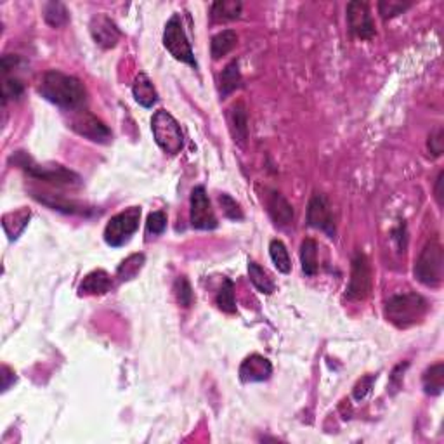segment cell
<instances>
[{
  "label": "cell",
  "instance_id": "cell-1",
  "mask_svg": "<svg viewBox=\"0 0 444 444\" xmlns=\"http://www.w3.org/2000/svg\"><path fill=\"white\" fill-rule=\"evenodd\" d=\"M38 90L49 103L68 111L82 110L87 101L85 85L77 77H71V75L57 70L47 71Z\"/></svg>",
  "mask_w": 444,
  "mask_h": 444
},
{
  "label": "cell",
  "instance_id": "cell-2",
  "mask_svg": "<svg viewBox=\"0 0 444 444\" xmlns=\"http://www.w3.org/2000/svg\"><path fill=\"white\" fill-rule=\"evenodd\" d=\"M10 164L20 167L21 171L27 172L31 178L44 180V182L54 184V186H64V187H78L82 186L80 176L75 174L70 169H64L61 165H41L27 153V151H16L10 157Z\"/></svg>",
  "mask_w": 444,
  "mask_h": 444
},
{
  "label": "cell",
  "instance_id": "cell-3",
  "mask_svg": "<svg viewBox=\"0 0 444 444\" xmlns=\"http://www.w3.org/2000/svg\"><path fill=\"white\" fill-rule=\"evenodd\" d=\"M427 309L429 304L422 295L408 292V294H399L389 299L385 302L384 314L389 323H392L399 330H404V328L420 323Z\"/></svg>",
  "mask_w": 444,
  "mask_h": 444
},
{
  "label": "cell",
  "instance_id": "cell-4",
  "mask_svg": "<svg viewBox=\"0 0 444 444\" xmlns=\"http://www.w3.org/2000/svg\"><path fill=\"white\" fill-rule=\"evenodd\" d=\"M415 278L422 285L431 288H438L443 283L444 274V254L443 247L438 240L429 241L424 250L415 262Z\"/></svg>",
  "mask_w": 444,
  "mask_h": 444
},
{
  "label": "cell",
  "instance_id": "cell-5",
  "mask_svg": "<svg viewBox=\"0 0 444 444\" xmlns=\"http://www.w3.org/2000/svg\"><path fill=\"white\" fill-rule=\"evenodd\" d=\"M151 132L155 143L169 155H178L184 148V136L180 125L169 111L158 110L151 118Z\"/></svg>",
  "mask_w": 444,
  "mask_h": 444
},
{
  "label": "cell",
  "instance_id": "cell-6",
  "mask_svg": "<svg viewBox=\"0 0 444 444\" xmlns=\"http://www.w3.org/2000/svg\"><path fill=\"white\" fill-rule=\"evenodd\" d=\"M139 221L141 207H131L127 210L120 212L115 217H111L110 222L104 227V241L113 248L124 247L125 243L131 241L136 231L139 229Z\"/></svg>",
  "mask_w": 444,
  "mask_h": 444
},
{
  "label": "cell",
  "instance_id": "cell-7",
  "mask_svg": "<svg viewBox=\"0 0 444 444\" xmlns=\"http://www.w3.org/2000/svg\"><path fill=\"white\" fill-rule=\"evenodd\" d=\"M164 45L174 59L180 61V63L189 64L191 68L196 70L198 64L196 59H194V52L186 37V31H184L182 21H180L179 14H174V16L167 21V24H165Z\"/></svg>",
  "mask_w": 444,
  "mask_h": 444
},
{
  "label": "cell",
  "instance_id": "cell-8",
  "mask_svg": "<svg viewBox=\"0 0 444 444\" xmlns=\"http://www.w3.org/2000/svg\"><path fill=\"white\" fill-rule=\"evenodd\" d=\"M70 129L77 132L78 136L99 144H108L111 141V137H113V134L104 125V122L99 120L90 111L84 110V108L73 111V115L70 118Z\"/></svg>",
  "mask_w": 444,
  "mask_h": 444
},
{
  "label": "cell",
  "instance_id": "cell-9",
  "mask_svg": "<svg viewBox=\"0 0 444 444\" xmlns=\"http://www.w3.org/2000/svg\"><path fill=\"white\" fill-rule=\"evenodd\" d=\"M371 292V266L366 255L357 250L352 257L351 278L348 285V297L351 301H364Z\"/></svg>",
  "mask_w": 444,
  "mask_h": 444
},
{
  "label": "cell",
  "instance_id": "cell-10",
  "mask_svg": "<svg viewBox=\"0 0 444 444\" xmlns=\"http://www.w3.org/2000/svg\"><path fill=\"white\" fill-rule=\"evenodd\" d=\"M191 210H189V219L191 226L194 229L201 231H210L217 227V217H215V212L212 208L210 200H208V194L205 191L203 186H196L191 191Z\"/></svg>",
  "mask_w": 444,
  "mask_h": 444
},
{
  "label": "cell",
  "instance_id": "cell-11",
  "mask_svg": "<svg viewBox=\"0 0 444 444\" xmlns=\"http://www.w3.org/2000/svg\"><path fill=\"white\" fill-rule=\"evenodd\" d=\"M345 14H348L349 31L355 37L361 38V41L375 38L377 31H375V24L366 2H349L345 7Z\"/></svg>",
  "mask_w": 444,
  "mask_h": 444
},
{
  "label": "cell",
  "instance_id": "cell-12",
  "mask_svg": "<svg viewBox=\"0 0 444 444\" xmlns=\"http://www.w3.org/2000/svg\"><path fill=\"white\" fill-rule=\"evenodd\" d=\"M308 224L311 227H316V229L327 233L328 238H335V234H337L334 214H331V207L330 203H328L324 194L314 193L311 200H309Z\"/></svg>",
  "mask_w": 444,
  "mask_h": 444
},
{
  "label": "cell",
  "instance_id": "cell-13",
  "mask_svg": "<svg viewBox=\"0 0 444 444\" xmlns=\"http://www.w3.org/2000/svg\"><path fill=\"white\" fill-rule=\"evenodd\" d=\"M90 35H92L94 42L103 49H113L122 37L115 21L106 14H96L90 20Z\"/></svg>",
  "mask_w": 444,
  "mask_h": 444
},
{
  "label": "cell",
  "instance_id": "cell-14",
  "mask_svg": "<svg viewBox=\"0 0 444 444\" xmlns=\"http://www.w3.org/2000/svg\"><path fill=\"white\" fill-rule=\"evenodd\" d=\"M273 373V364L267 357L261 355H252L245 357L240 366V380L243 384H254V382H264Z\"/></svg>",
  "mask_w": 444,
  "mask_h": 444
},
{
  "label": "cell",
  "instance_id": "cell-15",
  "mask_svg": "<svg viewBox=\"0 0 444 444\" xmlns=\"http://www.w3.org/2000/svg\"><path fill=\"white\" fill-rule=\"evenodd\" d=\"M38 201L50 207L52 210L57 212H64V214H75V215H90L94 214V208L89 207V205L80 203V201H75V200H68V198L63 196H56V194H35Z\"/></svg>",
  "mask_w": 444,
  "mask_h": 444
},
{
  "label": "cell",
  "instance_id": "cell-16",
  "mask_svg": "<svg viewBox=\"0 0 444 444\" xmlns=\"http://www.w3.org/2000/svg\"><path fill=\"white\" fill-rule=\"evenodd\" d=\"M227 122H229L231 134H233L234 141L241 146H245V141L248 137V117H247V108L241 101L234 103L229 108V113H227Z\"/></svg>",
  "mask_w": 444,
  "mask_h": 444
},
{
  "label": "cell",
  "instance_id": "cell-17",
  "mask_svg": "<svg viewBox=\"0 0 444 444\" xmlns=\"http://www.w3.org/2000/svg\"><path fill=\"white\" fill-rule=\"evenodd\" d=\"M267 208H269V215L274 224L280 227H287L288 224L294 221V208L288 203L287 198L278 191H273L267 200Z\"/></svg>",
  "mask_w": 444,
  "mask_h": 444
},
{
  "label": "cell",
  "instance_id": "cell-18",
  "mask_svg": "<svg viewBox=\"0 0 444 444\" xmlns=\"http://www.w3.org/2000/svg\"><path fill=\"white\" fill-rule=\"evenodd\" d=\"M113 288V280L110 274L103 269H96L89 273L87 276L82 280L80 287H78V294L80 295H103Z\"/></svg>",
  "mask_w": 444,
  "mask_h": 444
},
{
  "label": "cell",
  "instance_id": "cell-19",
  "mask_svg": "<svg viewBox=\"0 0 444 444\" xmlns=\"http://www.w3.org/2000/svg\"><path fill=\"white\" fill-rule=\"evenodd\" d=\"M134 99L141 104L143 108H153L158 101V92L155 89L153 82L150 80L146 73H139L134 80L132 85Z\"/></svg>",
  "mask_w": 444,
  "mask_h": 444
},
{
  "label": "cell",
  "instance_id": "cell-20",
  "mask_svg": "<svg viewBox=\"0 0 444 444\" xmlns=\"http://www.w3.org/2000/svg\"><path fill=\"white\" fill-rule=\"evenodd\" d=\"M241 6L240 0H219V2L212 3L210 17L214 23H226V21L238 20L241 16Z\"/></svg>",
  "mask_w": 444,
  "mask_h": 444
},
{
  "label": "cell",
  "instance_id": "cell-21",
  "mask_svg": "<svg viewBox=\"0 0 444 444\" xmlns=\"http://www.w3.org/2000/svg\"><path fill=\"white\" fill-rule=\"evenodd\" d=\"M30 215L31 214L28 208H20V210L9 212V214L3 215L2 226L3 231L7 233V236H9V240H17V238H20V234L24 231V227L28 226Z\"/></svg>",
  "mask_w": 444,
  "mask_h": 444
},
{
  "label": "cell",
  "instance_id": "cell-22",
  "mask_svg": "<svg viewBox=\"0 0 444 444\" xmlns=\"http://www.w3.org/2000/svg\"><path fill=\"white\" fill-rule=\"evenodd\" d=\"M241 87V73H240V63L238 59H233L226 68L222 70L221 77H219V89H221V97H227L233 94L234 90Z\"/></svg>",
  "mask_w": 444,
  "mask_h": 444
},
{
  "label": "cell",
  "instance_id": "cell-23",
  "mask_svg": "<svg viewBox=\"0 0 444 444\" xmlns=\"http://www.w3.org/2000/svg\"><path fill=\"white\" fill-rule=\"evenodd\" d=\"M236 44H238L236 31L233 30L219 31L217 35L212 37V42H210L212 57H214V59H221V57L227 56V54L236 47Z\"/></svg>",
  "mask_w": 444,
  "mask_h": 444
},
{
  "label": "cell",
  "instance_id": "cell-24",
  "mask_svg": "<svg viewBox=\"0 0 444 444\" xmlns=\"http://www.w3.org/2000/svg\"><path fill=\"white\" fill-rule=\"evenodd\" d=\"M424 391L431 396H439L444 389V364L436 363L424 373Z\"/></svg>",
  "mask_w": 444,
  "mask_h": 444
},
{
  "label": "cell",
  "instance_id": "cell-25",
  "mask_svg": "<svg viewBox=\"0 0 444 444\" xmlns=\"http://www.w3.org/2000/svg\"><path fill=\"white\" fill-rule=\"evenodd\" d=\"M301 262L306 276L317 273V243L313 238H306L301 245Z\"/></svg>",
  "mask_w": 444,
  "mask_h": 444
},
{
  "label": "cell",
  "instance_id": "cell-26",
  "mask_svg": "<svg viewBox=\"0 0 444 444\" xmlns=\"http://www.w3.org/2000/svg\"><path fill=\"white\" fill-rule=\"evenodd\" d=\"M248 278H250L252 285L257 288V292L264 295H271L274 292V283L269 278V274L262 269L257 262L248 261Z\"/></svg>",
  "mask_w": 444,
  "mask_h": 444
},
{
  "label": "cell",
  "instance_id": "cell-27",
  "mask_svg": "<svg viewBox=\"0 0 444 444\" xmlns=\"http://www.w3.org/2000/svg\"><path fill=\"white\" fill-rule=\"evenodd\" d=\"M269 255H271V261H273L274 267H276L280 273L288 274L292 271V261H290V255H288L287 247L281 240H273L269 243Z\"/></svg>",
  "mask_w": 444,
  "mask_h": 444
},
{
  "label": "cell",
  "instance_id": "cell-28",
  "mask_svg": "<svg viewBox=\"0 0 444 444\" xmlns=\"http://www.w3.org/2000/svg\"><path fill=\"white\" fill-rule=\"evenodd\" d=\"M44 20L49 27L59 28L70 21V14L64 3L61 2H47L44 6Z\"/></svg>",
  "mask_w": 444,
  "mask_h": 444
},
{
  "label": "cell",
  "instance_id": "cell-29",
  "mask_svg": "<svg viewBox=\"0 0 444 444\" xmlns=\"http://www.w3.org/2000/svg\"><path fill=\"white\" fill-rule=\"evenodd\" d=\"M144 261H146L144 254L129 255V257L125 259V261L122 262L120 266H118V269H117L118 280H120V281H131V280H134V278H136L137 274H139V271L143 269Z\"/></svg>",
  "mask_w": 444,
  "mask_h": 444
},
{
  "label": "cell",
  "instance_id": "cell-30",
  "mask_svg": "<svg viewBox=\"0 0 444 444\" xmlns=\"http://www.w3.org/2000/svg\"><path fill=\"white\" fill-rule=\"evenodd\" d=\"M215 304L219 306V309L227 314L236 313V301H234V283L226 278L219 290L217 297H215Z\"/></svg>",
  "mask_w": 444,
  "mask_h": 444
},
{
  "label": "cell",
  "instance_id": "cell-31",
  "mask_svg": "<svg viewBox=\"0 0 444 444\" xmlns=\"http://www.w3.org/2000/svg\"><path fill=\"white\" fill-rule=\"evenodd\" d=\"M174 295H176V301H178L182 308H189V306L193 304L194 301L193 290H191L189 281H187L184 276H179L178 280H176Z\"/></svg>",
  "mask_w": 444,
  "mask_h": 444
},
{
  "label": "cell",
  "instance_id": "cell-32",
  "mask_svg": "<svg viewBox=\"0 0 444 444\" xmlns=\"http://www.w3.org/2000/svg\"><path fill=\"white\" fill-rule=\"evenodd\" d=\"M411 2H401V0H382L378 3V13L384 20H391V17L403 14L404 10L410 9Z\"/></svg>",
  "mask_w": 444,
  "mask_h": 444
},
{
  "label": "cell",
  "instance_id": "cell-33",
  "mask_svg": "<svg viewBox=\"0 0 444 444\" xmlns=\"http://www.w3.org/2000/svg\"><path fill=\"white\" fill-rule=\"evenodd\" d=\"M165 229H167V215H165V212H151L146 221L148 236H160Z\"/></svg>",
  "mask_w": 444,
  "mask_h": 444
},
{
  "label": "cell",
  "instance_id": "cell-34",
  "mask_svg": "<svg viewBox=\"0 0 444 444\" xmlns=\"http://www.w3.org/2000/svg\"><path fill=\"white\" fill-rule=\"evenodd\" d=\"M219 203H221L224 215L231 221H243V212H241L240 205L236 203L234 198H231L229 194L221 193L219 194Z\"/></svg>",
  "mask_w": 444,
  "mask_h": 444
},
{
  "label": "cell",
  "instance_id": "cell-35",
  "mask_svg": "<svg viewBox=\"0 0 444 444\" xmlns=\"http://www.w3.org/2000/svg\"><path fill=\"white\" fill-rule=\"evenodd\" d=\"M24 87L17 78H3L2 84V101L3 104L9 99H20L23 96Z\"/></svg>",
  "mask_w": 444,
  "mask_h": 444
},
{
  "label": "cell",
  "instance_id": "cell-36",
  "mask_svg": "<svg viewBox=\"0 0 444 444\" xmlns=\"http://www.w3.org/2000/svg\"><path fill=\"white\" fill-rule=\"evenodd\" d=\"M427 148L434 157H441L444 151V132L443 127H438L436 131L431 132L427 141Z\"/></svg>",
  "mask_w": 444,
  "mask_h": 444
},
{
  "label": "cell",
  "instance_id": "cell-37",
  "mask_svg": "<svg viewBox=\"0 0 444 444\" xmlns=\"http://www.w3.org/2000/svg\"><path fill=\"white\" fill-rule=\"evenodd\" d=\"M373 380H375L373 375H368V377L361 378V380L357 382L356 387H355V399L356 401L364 399V396H366L368 392H370L371 385H373Z\"/></svg>",
  "mask_w": 444,
  "mask_h": 444
},
{
  "label": "cell",
  "instance_id": "cell-38",
  "mask_svg": "<svg viewBox=\"0 0 444 444\" xmlns=\"http://www.w3.org/2000/svg\"><path fill=\"white\" fill-rule=\"evenodd\" d=\"M408 368V363H401L398 364V366L394 368V371H392L391 375V385L394 387V391H398V389L401 387V384H403V377H404V370Z\"/></svg>",
  "mask_w": 444,
  "mask_h": 444
},
{
  "label": "cell",
  "instance_id": "cell-39",
  "mask_svg": "<svg viewBox=\"0 0 444 444\" xmlns=\"http://www.w3.org/2000/svg\"><path fill=\"white\" fill-rule=\"evenodd\" d=\"M17 56H10V54H6V56H2V73H9L10 70H14V66L17 64Z\"/></svg>",
  "mask_w": 444,
  "mask_h": 444
},
{
  "label": "cell",
  "instance_id": "cell-40",
  "mask_svg": "<svg viewBox=\"0 0 444 444\" xmlns=\"http://www.w3.org/2000/svg\"><path fill=\"white\" fill-rule=\"evenodd\" d=\"M9 378H16V373H14V371H10L7 366H3L2 368V380H3L2 389L3 391H7V389H9V385H10Z\"/></svg>",
  "mask_w": 444,
  "mask_h": 444
},
{
  "label": "cell",
  "instance_id": "cell-41",
  "mask_svg": "<svg viewBox=\"0 0 444 444\" xmlns=\"http://www.w3.org/2000/svg\"><path fill=\"white\" fill-rule=\"evenodd\" d=\"M443 172H439L438 179H436V198H438V203L443 205Z\"/></svg>",
  "mask_w": 444,
  "mask_h": 444
}]
</instances>
